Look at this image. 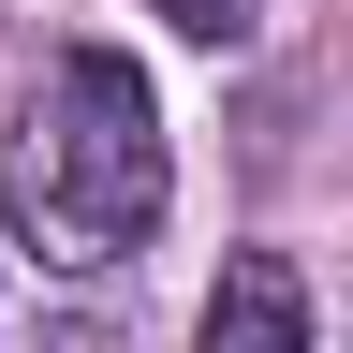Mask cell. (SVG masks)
I'll use <instances>...</instances> for the list:
<instances>
[{
	"label": "cell",
	"mask_w": 353,
	"mask_h": 353,
	"mask_svg": "<svg viewBox=\"0 0 353 353\" xmlns=\"http://www.w3.org/2000/svg\"><path fill=\"white\" fill-rule=\"evenodd\" d=\"M148 15H176L192 44H250V30H265V0H148Z\"/></svg>",
	"instance_id": "3957f363"
},
{
	"label": "cell",
	"mask_w": 353,
	"mask_h": 353,
	"mask_svg": "<svg viewBox=\"0 0 353 353\" xmlns=\"http://www.w3.org/2000/svg\"><path fill=\"white\" fill-rule=\"evenodd\" d=\"M162 192H176L162 88L132 74L118 44H59V59H44V103L15 132V221H30V250L44 265H118V250L162 236Z\"/></svg>",
	"instance_id": "6da1fadb"
},
{
	"label": "cell",
	"mask_w": 353,
	"mask_h": 353,
	"mask_svg": "<svg viewBox=\"0 0 353 353\" xmlns=\"http://www.w3.org/2000/svg\"><path fill=\"white\" fill-rule=\"evenodd\" d=\"M192 353H309V280L280 250H236L221 294H206V324H192Z\"/></svg>",
	"instance_id": "7a4b0ae2"
}]
</instances>
